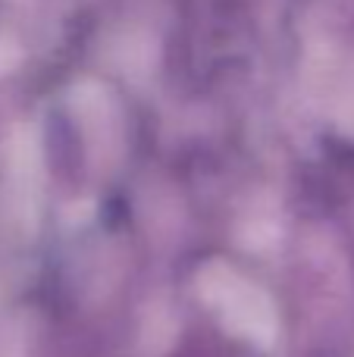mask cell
<instances>
[{
  "label": "cell",
  "instance_id": "cell-1",
  "mask_svg": "<svg viewBox=\"0 0 354 357\" xmlns=\"http://www.w3.org/2000/svg\"><path fill=\"white\" fill-rule=\"evenodd\" d=\"M201 298L213 307L229 333L270 348L276 339V307L267 291L226 264H210L201 273Z\"/></svg>",
  "mask_w": 354,
  "mask_h": 357
}]
</instances>
